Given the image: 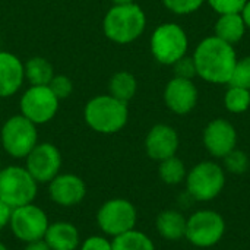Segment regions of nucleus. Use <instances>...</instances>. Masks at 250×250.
<instances>
[{"label":"nucleus","instance_id":"1","mask_svg":"<svg viewBox=\"0 0 250 250\" xmlns=\"http://www.w3.org/2000/svg\"><path fill=\"white\" fill-rule=\"evenodd\" d=\"M196 73L212 83H229L237 63L231 44L218 37H208L199 42L193 54Z\"/></svg>","mask_w":250,"mask_h":250},{"label":"nucleus","instance_id":"2","mask_svg":"<svg viewBox=\"0 0 250 250\" xmlns=\"http://www.w3.org/2000/svg\"><path fill=\"white\" fill-rule=\"evenodd\" d=\"M86 125L98 133L111 135L120 132L129 119L127 103L113 95H98L91 98L83 110Z\"/></svg>","mask_w":250,"mask_h":250},{"label":"nucleus","instance_id":"3","mask_svg":"<svg viewBox=\"0 0 250 250\" xmlns=\"http://www.w3.org/2000/svg\"><path fill=\"white\" fill-rule=\"evenodd\" d=\"M146 25V16L135 3L114 4L104 16L103 29L108 40L117 44H129L138 40Z\"/></svg>","mask_w":250,"mask_h":250},{"label":"nucleus","instance_id":"4","mask_svg":"<svg viewBox=\"0 0 250 250\" xmlns=\"http://www.w3.org/2000/svg\"><path fill=\"white\" fill-rule=\"evenodd\" d=\"M38 183L25 167L9 166L0 170V199L12 209L32 204Z\"/></svg>","mask_w":250,"mask_h":250},{"label":"nucleus","instance_id":"5","mask_svg":"<svg viewBox=\"0 0 250 250\" xmlns=\"http://www.w3.org/2000/svg\"><path fill=\"white\" fill-rule=\"evenodd\" d=\"M224 186V170L212 161H202L186 174V192L193 201H212L223 192Z\"/></svg>","mask_w":250,"mask_h":250},{"label":"nucleus","instance_id":"6","mask_svg":"<svg viewBox=\"0 0 250 250\" xmlns=\"http://www.w3.org/2000/svg\"><path fill=\"white\" fill-rule=\"evenodd\" d=\"M0 141L3 149L10 157L18 160L25 158L38 144L37 125H34L22 114L12 116L4 122L1 127Z\"/></svg>","mask_w":250,"mask_h":250},{"label":"nucleus","instance_id":"7","mask_svg":"<svg viewBox=\"0 0 250 250\" xmlns=\"http://www.w3.org/2000/svg\"><path fill=\"white\" fill-rule=\"evenodd\" d=\"M138 212L135 205L122 198L104 202L97 212V224L105 236L117 237L135 229Z\"/></svg>","mask_w":250,"mask_h":250},{"label":"nucleus","instance_id":"8","mask_svg":"<svg viewBox=\"0 0 250 250\" xmlns=\"http://www.w3.org/2000/svg\"><path fill=\"white\" fill-rule=\"evenodd\" d=\"M226 233L224 218L211 209L193 212L186 221L185 237L196 248H212L223 239Z\"/></svg>","mask_w":250,"mask_h":250},{"label":"nucleus","instance_id":"9","mask_svg":"<svg viewBox=\"0 0 250 250\" xmlns=\"http://www.w3.org/2000/svg\"><path fill=\"white\" fill-rule=\"evenodd\" d=\"M151 51L157 62L163 64H174L186 56L188 37L185 29L177 23L160 25L151 37Z\"/></svg>","mask_w":250,"mask_h":250},{"label":"nucleus","instance_id":"10","mask_svg":"<svg viewBox=\"0 0 250 250\" xmlns=\"http://www.w3.org/2000/svg\"><path fill=\"white\" fill-rule=\"evenodd\" d=\"M48 226L50 223L47 214L42 208L34 205V202L12 209V217L9 223L10 231L18 240L25 245L44 239Z\"/></svg>","mask_w":250,"mask_h":250},{"label":"nucleus","instance_id":"11","mask_svg":"<svg viewBox=\"0 0 250 250\" xmlns=\"http://www.w3.org/2000/svg\"><path fill=\"white\" fill-rule=\"evenodd\" d=\"M59 98L53 94L48 85L28 88L21 97V114L34 125H44L57 114Z\"/></svg>","mask_w":250,"mask_h":250},{"label":"nucleus","instance_id":"12","mask_svg":"<svg viewBox=\"0 0 250 250\" xmlns=\"http://www.w3.org/2000/svg\"><path fill=\"white\" fill-rule=\"evenodd\" d=\"M25 168L37 183H50L62 168V154L59 148L50 142L37 144L25 157Z\"/></svg>","mask_w":250,"mask_h":250},{"label":"nucleus","instance_id":"13","mask_svg":"<svg viewBox=\"0 0 250 250\" xmlns=\"http://www.w3.org/2000/svg\"><path fill=\"white\" fill-rule=\"evenodd\" d=\"M48 193L50 199L63 208H70L79 205L86 196V186L85 182L70 173H59L50 183H48Z\"/></svg>","mask_w":250,"mask_h":250},{"label":"nucleus","instance_id":"14","mask_svg":"<svg viewBox=\"0 0 250 250\" xmlns=\"http://www.w3.org/2000/svg\"><path fill=\"white\" fill-rule=\"evenodd\" d=\"M204 144L212 157L224 158L236 148L237 132L234 126L224 119L212 120L204 130Z\"/></svg>","mask_w":250,"mask_h":250},{"label":"nucleus","instance_id":"15","mask_svg":"<svg viewBox=\"0 0 250 250\" xmlns=\"http://www.w3.org/2000/svg\"><path fill=\"white\" fill-rule=\"evenodd\" d=\"M145 149L154 161L167 160L179 149V135L168 125H155L146 135Z\"/></svg>","mask_w":250,"mask_h":250},{"label":"nucleus","instance_id":"16","mask_svg":"<svg viewBox=\"0 0 250 250\" xmlns=\"http://www.w3.org/2000/svg\"><path fill=\"white\" fill-rule=\"evenodd\" d=\"M164 101L167 107L176 114H188L198 101V89L190 79L173 78L164 91Z\"/></svg>","mask_w":250,"mask_h":250},{"label":"nucleus","instance_id":"17","mask_svg":"<svg viewBox=\"0 0 250 250\" xmlns=\"http://www.w3.org/2000/svg\"><path fill=\"white\" fill-rule=\"evenodd\" d=\"M25 79L23 63L9 51H0V98L16 94Z\"/></svg>","mask_w":250,"mask_h":250},{"label":"nucleus","instance_id":"18","mask_svg":"<svg viewBox=\"0 0 250 250\" xmlns=\"http://www.w3.org/2000/svg\"><path fill=\"white\" fill-rule=\"evenodd\" d=\"M44 240L51 250H76L81 246L78 229L66 221L50 224L45 231Z\"/></svg>","mask_w":250,"mask_h":250},{"label":"nucleus","instance_id":"19","mask_svg":"<svg viewBox=\"0 0 250 250\" xmlns=\"http://www.w3.org/2000/svg\"><path fill=\"white\" fill-rule=\"evenodd\" d=\"M186 218L176 209H166L157 217V230L161 237L170 242H177L186 234Z\"/></svg>","mask_w":250,"mask_h":250},{"label":"nucleus","instance_id":"20","mask_svg":"<svg viewBox=\"0 0 250 250\" xmlns=\"http://www.w3.org/2000/svg\"><path fill=\"white\" fill-rule=\"evenodd\" d=\"M245 29L246 25L242 18V13L220 15L215 23V37L229 44H233L242 40V37L245 35Z\"/></svg>","mask_w":250,"mask_h":250},{"label":"nucleus","instance_id":"21","mask_svg":"<svg viewBox=\"0 0 250 250\" xmlns=\"http://www.w3.org/2000/svg\"><path fill=\"white\" fill-rule=\"evenodd\" d=\"M23 69H25V79L34 86L48 85L54 76L51 63L44 57H38V56L31 57L23 64Z\"/></svg>","mask_w":250,"mask_h":250},{"label":"nucleus","instance_id":"22","mask_svg":"<svg viewBox=\"0 0 250 250\" xmlns=\"http://www.w3.org/2000/svg\"><path fill=\"white\" fill-rule=\"evenodd\" d=\"M108 89H110V95H113L114 98H117L120 101L127 103L129 100H132L135 97L138 83L132 73H129L126 70H120L111 76Z\"/></svg>","mask_w":250,"mask_h":250},{"label":"nucleus","instance_id":"23","mask_svg":"<svg viewBox=\"0 0 250 250\" xmlns=\"http://www.w3.org/2000/svg\"><path fill=\"white\" fill-rule=\"evenodd\" d=\"M113 250H155L152 240L142 231L130 230L125 234L113 237Z\"/></svg>","mask_w":250,"mask_h":250},{"label":"nucleus","instance_id":"24","mask_svg":"<svg viewBox=\"0 0 250 250\" xmlns=\"http://www.w3.org/2000/svg\"><path fill=\"white\" fill-rule=\"evenodd\" d=\"M160 177L166 185L174 186L183 182V179L186 177V167L183 164V161L180 158H177L176 155L160 161V168H158Z\"/></svg>","mask_w":250,"mask_h":250},{"label":"nucleus","instance_id":"25","mask_svg":"<svg viewBox=\"0 0 250 250\" xmlns=\"http://www.w3.org/2000/svg\"><path fill=\"white\" fill-rule=\"evenodd\" d=\"M224 104L231 113H243L250 107V91L230 85V89L226 92Z\"/></svg>","mask_w":250,"mask_h":250},{"label":"nucleus","instance_id":"26","mask_svg":"<svg viewBox=\"0 0 250 250\" xmlns=\"http://www.w3.org/2000/svg\"><path fill=\"white\" fill-rule=\"evenodd\" d=\"M224 166L227 171L233 174H243L249 168V157L246 155V152L234 148L224 157Z\"/></svg>","mask_w":250,"mask_h":250},{"label":"nucleus","instance_id":"27","mask_svg":"<svg viewBox=\"0 0 250 250\" xmlns=\"http://www.w3.org/2000/svg\"><path fill=\"white\" fill-rule=\"evenodd\" d=\"M229 83L233 86H240L250 91V56L236 63Z\"/></svg>","mask_w":250,"mask_h":250},{"label":"nucleus","instance_id":"28","mask_svg":"<svg viewBox=\"0 0 250 250\" xmlns=\"http://www.w3.org/2000/svg\"><path fill=\"white\" fill-rule=\"evenodd\" d=\"M48 88L53 91V94L59 100H64L72 94L73 83H72L70 78H67L66 75H54L53 79L48 83Z\"/></svg>","mask_w":250,"mask_h":250},{"label":"nucleus","instance_id":"29","mask_svg":"<svg viewBox=\"0 0 250 250\" xmlns=\"http://www.w3.org/2000/svg\"><path fill=\"white\" fill-rule=\"evenodd\" d=\"M205 0H163L166 7L177 15H189L198 10Z\"/></svg>","mask_w":250,"mask_h":250},{"label":"nucleus","instance_id":"30","mask_svg":"<svg viewBox=\"0 0 250 250\" xmlns=\"http://www.w3.org/2000/svg\"><path fill=\"white\" fill-rule=\"evenodd\" d=\"M248 0H208L211 7L220 15L240 13Z\"/></svg>","mask_w":250,"mask_h":250},{"label":"nucleus","instance_id":"31","mask_svg":"<svg viewBox=\"0 0 250 250\" xmlns=\"http://www.w3.org/2000/svg\"><path fill=\"white\" fill-rule=\"evenodd\" d=\"M174 75L176 78H182V79H190L193 76H196V66H195V60L193 57H188L183 56L182 59H179L174 64Z\"/></svg>","mask_w":250,"mask_h":250},{"label":"nucleus","instance_id":"32","mask_svg":"<svg viewBox=\"0 0 250 250\" xmlns=\"http://www.w3.org/2000/svg\"><path fill=\"white\" fill-rule=\"evenodd\" d=\"M79 248L81 250H113V243L105 236H89Z\"/></svg>","mask_w":250,"mask_h":250},{"label":"nucleus","instance_id":"33","mask_svg":"<svg viewBox=\"0 0 250 250\" xmlns=\"http://www.w3.org/2000/svg\"><path fill=\"white\" fill-rule=\"evenodd\" d=\"M10 217H12V208L0 199V231L9 226Z\"/></svg>","mask_w":250,"mask_h":250},{"label":"nucleus","instance_id":"34","mask_svg":"<svg viewBox=\"0 0 250 250\" xmlns=\"http://www.w3.org/2000/svg\"><path fill=\"white\" fill-rule=\"evenodd\" d=\"M25 250H51V249H50V246L45 243V240H44V239H41V240H35V242L26 243Z\"/></svg>","mask_w":250,"mask_h":250},{"label":"nucleus","instance_id":"35","mask_svg":"<svg viewBox=\"0 0 250 250\" xmlns=\"http://www.w3.org/2000/svg\"><path fill=\"white\" fill-rule=\"evenodd\" d=\"M240 13H242L243 21H245V25H246L248 28H250V0L246 1V4H245L243 10H242Z\"/></svg>","mask_w":250,"mask_h":250},{"label":"nucleus","instance_id":"36","mask_svg":"<svg viewBox=\"0 0 250 250\" xmlns=\"http://www.w3.org/2000/svg\"><path fill=\"white\" fill-rule=\"evenodd\" d=\"M113 4H127V3H133V0H111Z\"/></svg>","mask_w":250,"mask_h":250},{"label":"nucleus","instance_id":"37","mask_svg":"<svg viewBox=\"0 0 250 250\" xmlns=\"http://www.w3.org/2000/svg\"><path fill=\"white\" fill-rule=\"evenodd\" d=\"M0 250H9V249H7L3 243H0Z\"/></svg>","mask_w":250,"mask_h":250},{"label":"nucleus","instance_id":"38","mask_svg":"<svg viewBox=\"0 0 250 250\" xmlns=\"http://www.w3.org/2000/svg\"><path fill=\"white\" fill-rule=\"evenodd\" d=\"M0 163H1V157H0Z\"/></svg>","mask_w":250,"mask_h":250}]
</instances>
